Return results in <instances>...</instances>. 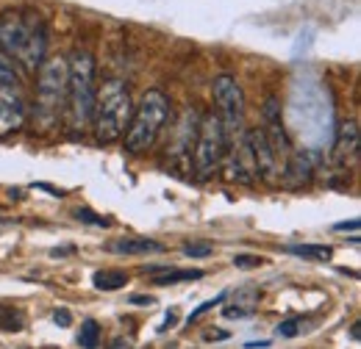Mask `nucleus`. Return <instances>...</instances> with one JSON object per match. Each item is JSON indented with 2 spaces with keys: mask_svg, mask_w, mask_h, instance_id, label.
<instances>
[{
  "mask_svg": "<svg viewBox=\"0 0 361 349\" xmlns=\"http://www.w3.org/2000/svg\"><path fill=\"white\" fill-rule=\"evenodd\" d=\"M0 50L8 61H17L23 70H37L45 61L47 25L37 11L8 8L0 14Z\"/></svg>",
  "mask_w": 361,
  "mask_h": 349,
  "instance_id": "f257e3e1",
  "label": "nucleus"
},
{
  "mask_svg": "<svg viewBox=\"0 0 361 349\" xmlns=\"http://www.w3.org/2000/svg\"><path fill=\"white\" fill-rule=\"evenodd\" d=\"M131 114H134V103H131L128 87L123 81H117V78L106 81L103 87L94 91V108H92L97 141L100 144L117 141L126 133V128H128Z\"/></svg>",
  "mask_w": 361,
  "mask_h": 349,
  "instance_id": "f03ea898",
  "label": "nucleus"
},
{
  "mask_svg": "<svg viewBox=\"0 0 361 349\" xmlns=\"http://www.w3.org/2000/svg\"><path fill=\"white\" fill-rule=\"evenodd\" d=\"M170 108H173V103L164 91H159V89L145 91L139 106L134 108V114H131L128 128H126V150L134 156L147 153L156 144L164 122L170 120Z\"/></svg>",
  "mask_w": 361,
  "mask_h": 349,
  "instance_id": "7ed1b4c3",
  "label": "nucleus"
},
{
  "mask_svg": "<svg viewBox=\"0 0 361 349\" xmlns=\"http://www.w3.org/2000/svg\"><path fill=\"white\" fill-rule=\"evenodd\" d=\"M94 58L87 50H75L67 61V111L73 131H84L94 108Z\"/></svg>",
  "mask_w": 361,
  "mask_h": 349,
  "instance_id": "20e7f679",
  "label": "nucleus"
},
{
  "mask_svg": "<svg viewBox=\"0 0 361 349\" xmlns=\"http://www.w3.org/2000/svg\"><path fill=\"white\" fill-rule=\"evenodd\" d=\"M67 108V58L53 56L42 61L37 81V111L45 122H56Z\"/></svg>",
  "mask_w": 361,
  "mask_h": 349,
  "instance_id": "39448f33",
  "label": "nucleus"
},
{
  "mask_svg": "<svg viewBox=\"0 0 361 349\" xmlns=\"http://www.w3.org/2000/svg\"><path fill=\"white\" fill-rule=\"evenodd\" d=\"M197 141H195V172L200 177H212L214 170L226 161L228 139L223 131V122L217 114H206L197 125Z\"/></svg>",
  "mask_w": 361,
  "mask_h": 349,
  "instance_id": "423d86ee",
  "label": "nucleus"
},
{
  "mask_svg": "<svg viewBox=\"0 0 361 349\" xmlns=\"http://www.w3.org/2000/svg\"><path fill=\"white\" fill-rule=\"evenodd\" d=\"M214 106H217V117L223 122L226 139H236V131L242 128L245 120V91L239 87V81L233 75H220L214 78Z\"/></svg>",
  "mask_w": 361,
  "mask_h": 349,
  "instance_id": "0eeeda50",
  "label": "nucleus"
},
{
  "mask_svg": "<svg viewBox=\"0 0 361 349\" xmlns=\"http://www.w3.org/2000/svg\"><path fill=\"white\" fill-rule=\"evenodd\" d=\"M262 117H264V136H267V141H270L272 153H275V158L278 161H289L292 158V141H289V133L283 128V117H281V103L270 97L267 103H264V111H262Z\"/></svg>",
  "mask_w": 361,
  "mask_h": 349,
  "instance_id": "6e6552de",
  "label": "nucleus"
},
{
  "mask_svg": "<svg viewBox=\"0 0 361 349\" xmlns=\"http://www.w3.org/2000/svg\"><path fill=\"white\" fill-rule=\"evenodd\" d=\"M245 139H247V147H250V153H253L256 172L262 174V177H267V180H272V177L278 174V158H275V153H272L264 131H262V128H253V131L245 133Z\"/></svg>",
  "mask_w": 361,
  "mask_h": 349,
  "instance_id": "1a4fd4ad",
  "label": "nucleus"
},
{
  "mask_svg": "<svg viewBox=\"0 0 361 349\" xmlns=\"http://www.w3.org/2000/svg\"><path fill=\"white\" fill-rule=\"evenodd\" d=\"M25 120V103L20 89H0V133L17 131Z\"/></svg>",
  "mask_w": 361,
  "mask_h": 349,
  "instance_id": "9d476101",
  "label": "nucleus"
},
{
  "mask_svg": "<svg viewBox=\"0 0 361 349\" xmlns=\"http://www.w3.org/2000/svg\"><path fill=\"white\" fill-rule=\"evenodd\" d=\"M106 250L114 255H159V253H164V244L156 239L131 236V239H114L111 244H106Z\"/></svg>",
  "mask_w": 361,
  "mask_h": 349,
  "instance_id": "9b49d317",
  "label": "nucleus"
},
{
  "mask_svg": "<svg viewBox=\"0 0 361 349\" xmlns=\"http://www.w3.org/2000/svg\"><path fill=\"white\" fill-rule=\"evenodd\" d=\"M259 297H262L259 288H242V291H236L233 303H228L223 307L226 319H247V316H253L256 305H259Z\"/></svg>",
  "mask_w": 361,
  "mask_h": 349,
  "instance_id": "f8f14e48",
  "label": "nucleus"
},
{
  "mask_svg": "<svg viewBox=\"0 0 361 349\" xmlns=\"http://www.w3.org/2000/svg\"><path fill=\"white\" fill-rule=\"evenodd\" d=\"M334 156H336L339 164H348V158L356 161V156H359V131H356V122H348V125L342 128L339 141H336V147H334Z\"/></svg>",
  "mask_w": 361,
  "mask_h": 349,
  "instance_id": "ddd939ff",
  "label": "nucleus"
},
{
  "mask_svg": "<svg viewBox=\"0 0 361 349\" xmlns=\"http://www.w3.org/2000/svg\"><path fill=\"white\" fill-rule=\"evenodd\" d=\"M92 283L100 291H120L123 286H128V274L120 269H100L92 274Z\"/></svg>",
  "mask_w": 361,
  "mask_h": 349,
  "instance_id": "4468645a",
  "label": "nucleus"
},
{
  "mask_svg": "<svg viewBox=\"0 0 361 349\" xmlns=\"http://www.w3.org/2000/svg\"><path fill=\"white\" fill-rule=\"evenodd\" d=\"M203 272L200 269H164V274L153 277V286H176V283H186V280H200Z\"/></svg>",
  "mask_w": 361,
  "mask_h": 349,
  "instance_id": "2eb2a0df",
  "label": "nucleus"
},
{
  "mask_svg": "<svg viewBox=\"0 0 361 349\" xmlns=\"http://www.w3.org/2000/svg\"><path fill=\"white\" fill-rule=\"evenodd\" d=\"M292 255H300V258H309V261H331L334 258V250L325 247V244H289L286 247Z\"/></svg>",
  "mask_w": 361,
  "mask_h": 349,
  "instance_id": "dca6fc26",
  "label": "nucleus"
},
{
  "mask_svg": "<svg viewBox=\"0 0 361 349\" xmlns=\"http://www.w3.org/2000/svg\"><path fill=\"white\" fill-rule=\"evenodd\" d=\"M78 344L84 349H97V344H100V324H97L94 319H87V322L81 324Z\"/></svg>",
  "mask_w": 361,
  "mask_h": 349,
  "instance_id": "f3484780",
  "label": "nucleus"
},
{
  "mask_svg": "<svg viewBox=\"0 0 361 349\" xmlns=\"http://www.w3.org/2000/svg\"><path fill=\"white\" fill-rule=\"evenodd\" d=\"M0 89H20V75L8 58L0 56Z\"/></svg>",
  "mask_w": 361,
  "mask_h": 349,
  "instance_id": "a211bd4d",
  "label": "nucleus"
},
{
  "mask_svg": "<svg viewBox=\"0 0 361 349\" xmlns=\"http://www.w3.org/2000/svg\"><path fill=\"white\" fill-rule=\"evenodd\" d=\"M300 327H303L300 319H289V322H281V324L275 327V333H278V338H295V336L300 333Z\"/></svg>",
  "mask_w": 361,
  "mask_h": 349,
  "instance_id": "6ab92c4d",
  "label": "nucleus"
},
{
  "mask_svg": "<svg viewBox=\"0 0 361 349\" xmlns=\"http://www.w3.org/2000/svg\"><path fill=\"white\" fill-rule=\"evenodd\" d=\"M75 219H78V222H87V224H97V227H109V224H111L106 217L92 214L90 208H78V211H75Z\"/></svg>",
  "mask_w": 361,
  "mask_h": 349,
  "instance_id": "aec40b11",
  "label": "nucleus"
},
{
  "mask_svg": "<svg viewBox=\"0 0 361 349\" xmlns=\"http://www.w3.org/2000/svg\"><path fill=\"white\" fill-rule=\"evenodd\" d=\"M212 253H214L212 244H186V247H183V255H189V258H206V255H212Z\"/></svg>",
  "mask_w": 361,
  "mask_h": 349,
  "instance_id": "412c9836",
  "label": "nucleus"
},
{
  "mask_svg": "<svg viewBox=\"0 0 361 349\" xmlns=\"http://www.w3.org/2000/svg\"><path fill=\"white\" fill-rule=\"evenodd\" d=\"M223 300H226V294H220V297H214V300H209V303H203V305L197 307V310H192V313H189V324H192V322H197V319H200L203 313H209L212 307H217V305H220V303H223Z\"/></svg>",
  "mask_w": 361,
  "mask_h": 349,
  "instance_id": "4be33fe9",
  "label": "nucleus"
},
{
  "mask_svg": "<svg viewBox=\"0 0 361 349\" xmlns=\"http://www.w3.org/2000/svg\"><path fill=\"white\" fill-rule=\"evenodd\" d=\"M264 258H259V255H236L233 258V266L236 269H256V266H262Z\"/></svg>",
  "mask_w": 361,
  "mask_h": 349,
  "instance_id": "5701e85b",
  "label": "nucleus"
},
{
  "mask_svg": "<svg viewBox=\"0 0 361 349\" xmlns=\"http://www.w3.org/2000/svg\"><path fill=\"white\" fill-rule=\"evenodd\" d=\"M334 230H339V233H345V230H359V219H350V222H339V224H334Z\"/></svg>",
  "mask_w": 361,
  "mask_h": 349,
  "instance_id": "b1692460",
  "label": "nucleus"
},
{
  "mask_svg": "<svg viewBox=\"0 0 361 349\" xmlns=\"http://www.w3.org/2000/svg\"><path fill=\"white\" fill-rule=\"evenodd\" d=\"M70 319H73V316H70L67 310H56V313H53V322H56V324H61V327H67V324H70Z\"/></svg>",
  "mask_w": 361,
  "mask_h": 349,
  "instance_id": "393cba45",
  "label": "nucleus"
},
{
  "mask_svg": "<svg viewBox=\"0 0 361 349\" xmlns=\"http://www.w3.org/2000/svg\"><path fill=\"white\" fill-rule=\"evenodd\" d=\"M109 349H131V341H128V338H114Z\"/></svg>",
  "mask_w": 361,
  "mask_h": 349,
  "instance_id": "a878e982",
  "label": "nucleus"
},
{
  "mask_svg": "<svg viewBox=\"0 0 361 349\" xmlns=\"http://www.w3.org/2000/svg\"><path fill=\"white\" fill-rule=\"evenodd\" d=\"M131 303H136V305H139V303H142V305H150L153 300H150V297H131Z\"/></svg>",
  "mask_w": 361,
  "mask_h": 349,
  "instance_id": "bb28decb",
  "label": "nucleus"
},
{
  "mask_svg": "<svg viewBox=\"0 0 361 349\" xmlns=\"http://www.w3.org/2000/svg\"><path fill=\"white\" fill-rule=\"evenodd\" d=\"M6 224H8V219H6V217H0V227H6Z\"/></svg>",
  "mask_w": 361,
  "mask_h": 349,
  "instance_id": "cd10ccee",
  "label": "nucleus"
}]
</instances>
